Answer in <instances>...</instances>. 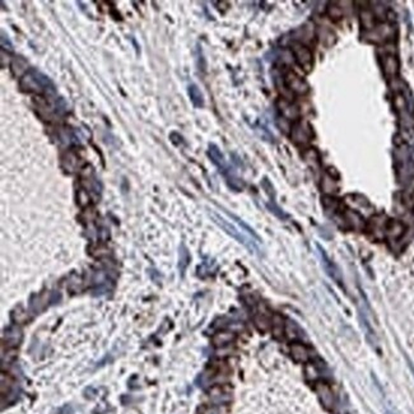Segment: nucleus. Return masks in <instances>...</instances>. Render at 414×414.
Returning a JSON list of instances; mask_svg holds the SVG:
<instances>
[{
  "instance_id": "nucleus-1",
  "label": "nucleus",
  "mask_w": 414,
  "mask_h": 414,
  "mask_svg": "<svg viewBox=\"0 0 414 414\" xmlns=\"http://www.w3.org/2000/svg\"><path fill=\"white\" fill-rule=\"evenodd\" d=\"M21 87L27 92H35L39 94H50L55 92L54 83L47 75L37 69H31L23 75Z\"/></svg>"
},
{
  "instance_id": "nucleus-2",
  "label": "nucleus",
  "mask_w": 414,
  "mask_h": 414,
  "mask_svg": "<svg viewBox=\"0 0 414 414\" xmlns=\"http://www.w3.org/2000/svg\"><path fill=\"white\" fill-rule=\"evenodd\" d=\"M208 155H209L210 161H212V162L217 166L218 169H219V171L225 175L227 181L232 182V186H235V182H238V179L235 176L232 169H231V166L228 165L225 154L220 152L219 148L215 144H209V148H208Z\"/></svg>"
},
{
  "instance_id": "nucleus-3",
  "label": "nucleus",
  "mask_w": 414,
  "mask_h": 414,
  "mask_svg": "<svg viewBox=\"0 0 414 414\" xmlns=\"http://www.w3.org/2000/svg\"><path fill=\"white\" fill-rule=\"evenodd\" d=\"M212 218L214 219V222L217 223L219 227H222L223 230L228 233V235H231L232 237H235L238 242H241L242 245H245L246 247L250 248L251 251H258V246L255 245L254 241H252L251 238H248L247 236H243L242 233L237 230V228L233 227L232 223H230L227 219H225L223 217L218 215L217 213H212Z\"/></svg>"
},
{
  "instance_id": "nucleus-4",
  "label": "nucleus",
  "mask_w": 414,
  "mask_h": 414,
  "mask_svg": "<svg viewBox=\"0 0 414 414\" xmlns=\"http://www.w3.org/2000/svg\"><path fill=\"white\" fill-rule=\"evenodd\" d=\"M292 51H293V56H295L296 61L298 62L301 68L306 72H310L312 69L313 65V55L311 52V50L308 47H306L305 45L298 44V42H295L292 45Z\"/></svg>"
},
{
  "instance_id": "nucleus-5",
  "label": "nucleus",
  "mask_w": 414,
  "mask_h": 414,
  "mask_svg": "<svg viewBox=\"0 0 414 414\" xmlns=\"http://www.w3.org/2000/svg\"><path fill=\"white\" fill-rule=\"evenodd\" d=\"M285 84L291 91L297 94H305L308 91V86L306 84L305 80L298 77L297 74H295V73H288L287 77H285Z\"/></svg>"
},
{
  "instance_id": "nucleus-6",
  "label": "nucleus",
  "mask_w": 414,
  "mask_h": 414,
  "mask_svg": "<svg viewBox=\"0 0 414 414\" xmlns=\"http://www.w3.org/2000/svg\"><path fill=\"white\" fill-rule=\"evenodd\" d=\"M313 137L311 128L306 125L305 122H298L295 128H293L292 138L293 142L296 143H307L310 142L311 138Z\"/></svg>"
},
{
  "instance_id": "nucleus-7",
  "label": "nucleus",
  "mask_w": 414,
  "mask_h": 414,
  "mask_svg": "<svg viewBox=\"0 0 414 414\" xmlns=\"http://www.w3.org/2000/svg\"><path fill=\"white\" fill-rule=\"evenodd\" d=\"M316 393H317L319 398H320L321 403L324 404L325 408L330 409L334 406V395H333V391L330 390V388L326 384L319 383L316 385Z\"/></svg>"
},
{
  "instance_id": "nucleus-8",
  "label": "nucleus",
  "mask_w": 414,
  "mask_h": 414,
  "mask_svg": "<svg viewBox=\"0 0 414 414\" xmlns=\"http://www.w3.org/2000/svg\"><path fill=\"white\" fill-rule=\"evenodd\" d=\"M187 92H189V97L195 107L200 109V107L204 106V96H203L202 91L197 84H190L187 87Z\"/></svg>"
},
{
  "instance_id": "nucleus-9",
  "label": "nucleus",
  "mask_w": 414,
  "mask_h": 414,
  "mask_svg": "<svg viewBox=\"0 0 414 414\" xmlns=\"http://www.w3.org/2000/svg\"><path fill=\"white\" fill-rule=\"evenodd\" d=\"M279 110L282 112L283 116L288 120H295L298 117V109L293 105H291L290 102L284 101V100H280L279 101Z\"/></svg>"
},
{
  "instance_id": "nucleus-10",
  "label": "nucleus",
  "mask_w": 414,
  "mask_h": 414,
  "mask_svg": "<svg viewBox=\"0 0 414 414\" xmlns=\"http://www.w3.org/2000/svg\"><path fill=\"white\" fill-rule=\"evenodd\" d=\"M291 353H292L293 358L298 362H306L308 360V351L302 344H293L291 347Z\"/></svg>"
},
{
  "instance_id": "nucleus-11",
  "label": "nucleus",
  "mask_w": 414,
  "mask_h": 414,
  "mask_svg": "<svg viewBox=\"0 0 414 414\" xmlns=\"http://www.w3.org/2000/svg\"><path fill=\"white\" fill-rule=\"evenodd\" d=\"M233 339V335L231 333H218L214 338H213V342L217 345H226Z\"/></svg>"
},
{
  "instance_id": "nucleus-12",
  "label": "nucleus",
  "mask_w": 414,
  "mask_h": 414,
  "mask_svg": "<svg viewBox=\"0 0 414 414\" xmlns=\"http://www.w3.org/2000/svg\"><path fill=\"white\" fill-rule=\"evenodd\" d=\"M2 47H3V50L13 51V44H12V41L9 40V37L7 36L4 31H2Z\"/></svg>"
}]
</instances>
